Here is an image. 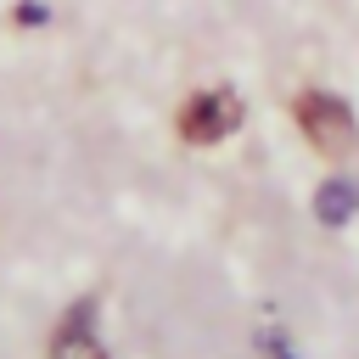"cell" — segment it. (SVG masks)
<instances>
[{"mask_svg":"<svg viewBox=\"0 0 359 359\" xmlns=\"http://www.w3.org/2000/svg\"><path fill=\"white\" fill-rule=\"evenodd\" d=\"M297 129H303L309 146L325 151V157H348V151L359 146V123H353L348 101H342V95H325V90H303V95H297Z\"/></svg>","mask_w":359,"mask_h":359,"instance_id":"obj_1","label":"cell"},{"mask_svg":"<svg viewBox=\"0 0 359 359\" xmlns=\"http://www.w3.org/2000/svg\"><path fill=\"white\" fill-rule=\"evenodd\" d=\"M241 129V101H236V90H196L185 107H180V135L191 140V146H213V140H224V135H236Z\"/></svg>","mask_w":359,"mask_h":359,"instance_id":"obj_2","label":"cell"},{"mask_svg":"<svg viewBox=\"0 0 359 359\" xmlns=\"http://www.w3.org/2000/svg\"><path fill=\"white\" fill-rule=\"evenodd\" d=\"M353 213H359V185H353V180H325V185L314 191V219H320V224L342 230Z\"/></svg>","mask_w":359,"mask_h":359,"instance_id":"obj_3","label":"cell"},{"mask_svg":"<svg viewBox=\"0 0 359 359\" xmlns=\"http://www.w3.org/2000/svg\"><path fill=\"white\" fill-rule=\"evenodd\" d=\"M50 359H107V348L90 337V325H62L56 331V342H50Z\"/></svg>","mask_w":359,"mask_h":359,"instance_id":"obj_4","label":"cell"},{"mask_svg":"<svg viewBox=\"0 0 359 359\" xmlns=\"http://www.w3.org/2000/svg\"><path fill=\"white\" fill-rule=\"evenodd\" d=\"M17 22H45V6H34V0H28V6H17Z\"/></svg>","mask_w":359,"mask_h":359,"instance_id":"obj_5","label":"cell"}]
</instances>
